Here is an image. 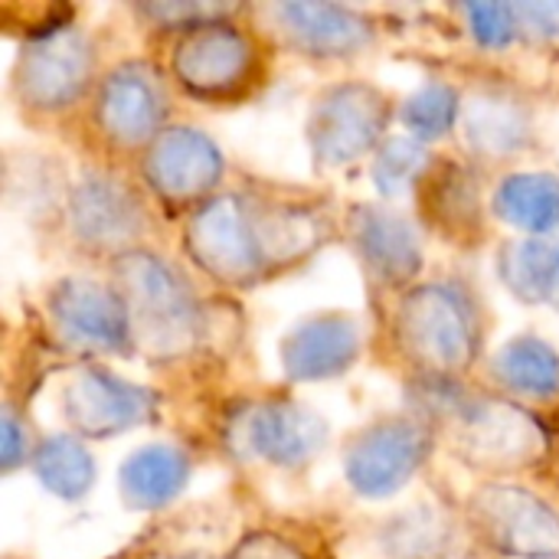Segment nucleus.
<instances>
[{
  "label": "nucleus",
  "mask_w": 559,
  "mask_h": 559,
  "mask_svg": "<svg viewBox=\"0 0 559 559\" xmlns=\"http://www.w3.org/2000/svg\"><path fill=\"white\" fill-rule=\"evenodd\" d=\"M66 403H69V419L88 436L128 429L141 423L154 406L144 390L121 383L118 377L98 373V370H88L85 377H79Z\"/></svg>",
  "instance_id": "obj_13"
},
{
  "label": "nucleus",
  "mask_w": 559,
  "mask_h": 559,
  "mask_svg": "<svg viewBox=\"0 0 559 559\" xmlns=\"http://www.w3.org/2000/svg\"><path fill=\"white\" fill-rule=\"evenodd\" d=\"M233 559H301V557H298V554H292L288 547H282L278 540H272V537H255V540L242 544Z\"/></svg>",
  "instance_id": "obj_27"
},
{
  "label": "nucleus",
  "mask_w": 559,
  "mask_h": 559,
  "mask_svg": "<svg viewBox=\"0 0 559 559\" xmlns=\"http://www.w3.org/2000/svg\"><path fill=\"white\" fill-rule=\"evenodd\" d=\"M481 527L504 554L527 559L559 557V518L524 491H488L478 508Z\"/></svg>",
  "instance_id": "obj_8"
},
{
  "label": "nucleus",
  "mask_w": 559,
  "mask_h": 559,
  "mask_svg": "<svg viewBox=\"0 0 559 559\" xmlns=\"http://www.w3.org/2000/svg\"><path fill=\"white\" fill-rule=\"evenodd\" d=\"M468 13H472V20H475V33H478L481 43H488V46H504V43L514 36L518 10L488 3V7H472Z\"/></svg>",
  "instance_id": "obj_26"
},
{
  "label": "nucleus",
  "mask_w": 559,
  "mask_h": 559,
  "mask_svg": "<svg viewBox=\"0 0 559 559\" xmlns=\"http://www.w3.org/2000/svg\"><path fill=\"white\" fill-rule=\"evenodd\" d=\"M219 151L193 128L160 134L147 160V177L164 197H197L219 180Z\"/></svg>",
  "instance_id": "obj_11"
},
{
  "label": "nucleus",
  "mask_w": 559,
  "mask_h": 559,
  "mask_svg": "<svg viewBox=\"0 0 559 559\" xmlns=\"http://www.w3.org/2000/svg\"><path fill=\"white\" fill-rule=\"evenodd\" d=\"M88 75V46L79 33H56L26 49L20 62L23 98L43 108L72 102Z\"/></svg>",
  "instance_id": "obj_9"
},
{
  "label": "nucleus",
  "mask_w": 559,
  "mask_h": 559,
  "mask_svg": "<svg viewBox=\"0 0 559 559\" xmlns=\"http://www.w3.org/2000/svg\"><path fill=\"white\" fill-rule=\"evenodd\" d=\"M455 108H459V105H455V92H452V88H445V85H429V88H423V92L406 105L403 121H406L409 131L419 134V138H439V134L452 124Z\"/></svg>",
  "instance_id": "obj_23"
},
{
  "label": "nucleus",
  "mask_w": 559,
  "mask_h": 559,
  "mask_svg": "<svg viewBox=\"0 0 559 559\" xmlns=\"http://www.w3.org/2000/svg\"><path fill=\"white\" fill-rule=\"evenodd\" d=\"M495 373L508 390L521 396L550 400L559 393V357L534 337L508 344L495 360Z\"/></svg>",
  "instance_id": "obj_20"
},
{
  "label": "nucleus",
  "mask_w": 559,
  "mask_h": 559,
  "mask_svg": "<svg viewBox=\"0 0 559 559\" xmlns=\"http://www.w3.org/2000/svg\"><path fill=\"white\" fill-rule=\"evenodd\" d=\"M468 138H475L485 151H511L521 144V118L511 111V102L481 98L475 108H468Z\"/></svg>",
  "instance_id": "obj_22"
},
{
  "label": "nucleus",
  "mask_w": 559,
  "mask_h": 559,
  "mask_svg": "<svg viewBox=\"0 0 559 559\" xmlns=\"http://www.w3.org/2000/svg\"><path fill=\"white\" fill-rule=\"evenodd\" d=\"M282 20L292 26L295 39L305 46V49H314V52H350L357 49L370 33H367V23L350 13V10H341V7H321V3H288L278 10Z\"/></svg>",
  "instance_id": "obj_17"
},
{
  "label": "nucleus",
  "mask_w": 559,
  "mask_h": 559,
  "mask_svg": "<svg viewBox=\"0 0 559 559\" xmlns=\"http://www.w3.org/2000/svg\"><path fill=\"white\" fill-rule=\"evenodd\" d=\"M423 170V151L409 141H393L380 160H377V180H380V190L386 193H396L403 190L409 180H416V174Z\"/></svg>",
  "instance_id": "obj_25"
},
{
  "label": "nucleus",
  "mask_w": 559,
  "mask_h": 559,
  "mask_svg": "<svg viewBox=\"0 0 559 559\" xmlns=\"http://www.w3.org/2000/svg\"><path fill=\"white\" fill-rule=\"evenodd\" d=\"M164 118V92L144 66L111 72L98 98V124L121 144H141L157 134Z\"/></svg>",
  "instance_id": "obj_10"
},
{
  "label": "nucleus",
  "mask_w": 559,
  "mask_h": 559,
  "mask_svg": "<svg viewBox=\"0 0 559 559\" xmlns=\"http://www.w3.org/2000/svg\"><path fill=\"white\" fill-rule=\"evenodd\" d=\"M124 285H128V311L138 314V321L147 324L154 334H160L164 344L190 337L197 324L193 295L170 265L151 255L128 259Z\"/></svg>",
  "instance_id": "obj_6"
},
{
  "label": "nucleus",
  "mask_w": 559,
  "mask_h": 559,
  "mask_svg": "<svg viewBox=\"0 0 559 559\" xmlns=\"http://www.w3.org/2000/svg\"><path fill=\"white\" fill-rule=\"evenodd\" d=\"M524 20H531L534 26H540V29H559V3H540V7H521L518 10Z\"/></svg>",
  "instance_id": "obj_28"
},
{
  "label": "nucleus",
  "mask_w": 559,
  "mask_h": 559,
  "mask_svg": "<svg viewBox=\"0 0 559 559\" xmlns=\"http://www.w3.org/2000/svg\"><path fill=\"white\" fill-rule=\"evenodd\" d=\"M183 481H187V459L167 445L141 449L138 455L124 462V472H121L124 498L134 508L167 504L183 488Z\"/></svg>",
  "instance_id": "obj_18"
},
{
  "label": "nucleus",
  "mask_w": 559,
  "mask_h": 559,
  "mask_svg": "<svg viewBox=\"0 0 559 559\" xmlns=\"http://www.w3.org/2000/svg\"><path fill=\"white\" fill-rule=\"evenodd\" d=\"M36 475L59 498L75 501L92 485V459H88V452L79 442L59 436V439H49V442L39 445V452H36Z\"/></svg>",
  "instance_id": "obj_21"
},
{
  "label": "nucleus",
  "mask_w": 559,
  "mask_h": 559,
  "mask_svg": "<svg viewBox=\"0 0 559 559\" xmlns=\"http://www.w3.org/2000/svg\"><path fill=\"white\" fill-rule=\"evenodd\" d=\"M180 82L203 98H233L252 85L259 56L252 39L226 20L190 29L174 56Z\"/></svg>",
  "instance_id": "obj_3"
},
{
  "label": "nucleus",
  "mask_w": 559,
  "mask_h": 559,
  "mask_svg": "<svg viewBox=\"0 0 559 559\" xmlns=\"http://www.w3.org/2000/svg\"><path fill=\"white\" fill-rule=\"evenodd\" d=\"M432 183H436V197L429 200V213H436L442 219V226H459V223L475 219L478 200H475L468 180L455 177V167Z\"/></svg>",
  "instance_id": "obj_24"
},
{
  "label": "nucleus",
  "mask_w": 559,
  "mask_h": 559,
  "mask_svg": "<svg viewBox=\"0 0 559 559\" xmlns=\"http://www.w3.org/2000/svg\"><path fill=\"white\" fill-rule=\"evenodd\" d=\"M386 105L367 85H344L328 92L311 118V138L324 160H354L383 131Z\"/></svg>",
  "instance_id": "obj_5"
},
{
  "label": "nucleus",
  "mask_w": 559,
  "mask_h": 559,
  "mask_svg": "<svg viewBox=\"0 0 559 559\" xmlns=\"http://www.w3.org/2000/svg\"><path fill=\"white\" fill-rule=\"evenodd\" d=\"M174 559H203V557H174Z\"/></svg>",
  "instance_id": "obj_30"
},
{
  "label": "nucleus",
  "mask_w": 559,
  "mask_h": 559,
  "mask_svg": "<svg viewBox=\"0 0 559 559\" xmlns=\"http://www.w3.org/2000/svg\"><path fill=\"white\" fill-rule=\"evenodd\" d=\"M550 301L559 308V262H557V278H554V292H550Z\"/></svg>",
  "instance_id": "obj_29"
},
{
  "label": "nucleus",
  "mask_w": 559,
  "mask_h": 559,
  "mask_svg": "<svg viewBox=\"0 0 559 559\" xmlns=\"http://www.w3.org/2000/svg\"><path fill=\"white\" fill-rule=\"evenodd\" d=\"M354 239L364 262L386 282H400L419 265V242L406 219L383 210H360L354 219Z\"/></svg>",
  "instance_id": "obj_16"
},
{
  "label": "nucleus",
  "mask_w": 559,
  "mask_h": 559,
  "mask_svg": "<svg viewBox=\"0 0 559 559\" xmlns=\"http://www.w3.org/2000/svg\"><path fill=\"white\" fill-rule=\"evenodd\" d=\"M403 344L436 370H459L478 350L475 308L455 285H426L403 305Z\"/></svg>",
  "instance_id": "obj_2"
},
{
  "label": "nucleus",
  "mask_w": 559,
  "mask_h": 559,
  "mask_svg": "<svg viewBox=\"0 0 559 559\" xmlns=\"http://www.w3.org/2000/svg\"><path fill=\"white\" fill-rule=\"evenodd\" d=\"M52 318L59 331L88 350H121L131 334V311L128 305L95 285V282H66L49 298Z\"/></svg>",
  "instance_id": "obj_7"
},
{
  "label": "nucleus",
  "mask_w": 559,
  "mask_h": 559,
  "mask_svg": "<svg viewBox=\"0 0 559 559\" xmlns=\"http://www.w3.org/2000/svg\"><path fill=\"white\" fill-rule=\"evenodd\" d=\"M242 442L265 462L301 465L321 449L324 426L318 416H311L301 406L269 403V406H259L252 416H246Z\"/></svg>",
  "instance_id": "obj_12"
},
{
  "label": "nucleus",
  "mask_w": 559,
  "mask_h": 559,
  "mask_svg": "<svg viewBox=\"0 0 559 559\" xmlns=\"http://www.w3.org/2000/svg\"><path fill=\"white\" fill-rule=\"evenodd\" d=\"M72 223L79 239L92 246H124L141 229V206L118 180L88 177L75 187Z\"/></svg>",
  "instance_id": "obj_14"
},
{
  "label": "nucleus",
  "mask_w": 559,
  "mask_h": 559,
  "mask_svg": "<svg viewBox=\"0 0 559 559\" xmlns=\"http://www.w3.org/2000/svg\"><path fill=\"white\" fill-rule=\"evenodd\" d=\"M282 236L305 242L311 229H301V219L288 226V210L262 213L246 200L226 197L197 213L190 226V249L200 265L213 269L216 275L229 282H249L259 278L272 262L269 252Z\"/></svg>",
  "instance_id": "obj_1"
},
{
  "label": "nucleus",
  "mask_w": 559,
  "mask_h": 559,
  "mask_svg": "<svg viewBox=\"0 0 559 559\" xmlns=\"http://www.w3.org/2000/svg\"><path fill=\"white\" fill-rule=\"evenodd\" d=\"M357 354V331L344 318H318L285 341V370L298 380H321L347 370Z\"/></svg>",
  "instance_id": "obj_15"
},
{
  "label": "nucleus",
  "mask_w": 559,
  "mask_h": 559,
  "mask_svg": "<svg viewBox=\"0 0 559 559\" xmlns=\"http://www.w3.org/2000/svg\"><path fill=\"white\" fill-rule=\"evenodd\" d=\"M504 219L527 233H554L559 226V180L547 174L511 177L495 197Z\"/></svg>",
  "instance_id": "obj_19"
},
{
  "label": "nucleus",
  "mask_w": 559,
  "mask_h": 559,
  "mask_svg": "<svg viewBox=\"0 0 559 559\" xmlns=\"http://www.w3.org/2000/svg\"><path fill=\"white\" fill-rule=\"evenodd\" d=\"M429 452V436L416 423L370 426L347 452V478L360 495L383 498L409 481Z\"/></svg>",
  "instance_id": "obj_4"
}]
</instances>
